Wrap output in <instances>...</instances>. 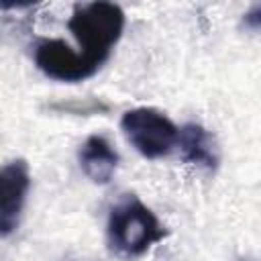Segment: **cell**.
<instances>
[{"label":"cell","instance_id":"1","mask_svg":"<svg viewBox=\"0 0 261 261\" xmlns=\"http://www.w3.org/2000/svg\"><path fill=\"white\" fill-rule=\"evenodd\" d=\"M106 237L114 253L133 259L163 241L165 228L151 208H147L137 196L126 194L110 208Z\"/></svg>","mask_w":261,"mask_h":261},{"label":"cell","instance_id":"2","mask_svg":"<svg viewBox=\"0 0 261 261\" xmlns=\"http://www.w3.org/2000/svg\"><path fill=\"white\" fill-rule=\"evenodd\" d=\"M67 29L80 43V55L100 69L124 31V12L114 2L77 4Z\"/></svg>","mask_w":261,"mask_h":261},{"label":"cell","instance_id":"9","mask_svg":"<svg viewBox=\"0 0 261 261\" xmlns=\"http://www.w3.org/2000/svg\"><path fill=\"white\" fill-rule=\"evenodd\" d=\"M259 14H261V6H259V4H255V6L245 14V22H247V24H251L253 29H257V27H259V22H261Z\"/></svg>","mask_w":261,"mask_h":261},{"label":"cell","instance_id":"8","mask_svg":"<svg viewBox=\"0 0 261 261\" xmlns=\"http://www.w3.org/2000/svg\"><path fill=\"white\" fill-rule=\"evenodd\" d=\"M51 108H55V110H65V112H73V114H102V112H108V104H104V102H100V100H92V98H86L84 102L71 100V102L51 104Z\"/></svg>","mask_w":261,"mask_h":261},{"label":"cell","instance_id":"3","mask_svg":"<svg viewBox=\"0 0 261 261\" xmlns=\"http://www.w3.org/2000/svg\"><path fill=\"white\" fill-rule=\"evenodd\" d=\"M126 141L147 159L167 155L177 143V126L157 108H130L120 118Z\"/></svg>","mask_w":261,"mask_h":261},{"label":"cell","instance_id":"7","mask_svg":"<svg viewBox=\"0 0 261 261\" xmlns=\"http://www.w3.org/2000/svg\"><path fill=\"white\" fill-rule=\"evenodd\" d=\"M184 161L206 167V169H216L220 163V149L216 143V137L204 128L198 122H188L181 128H177V143Z\"/></svg>","mask_w":261,"mask_h":261},{"label":"cell","instance_id":"6","mask_svg":"<svg viewBox=\"0 0 261 261\" xmlns=\"http://www.w3.org/2000/svg\"><path fill=\"white\" fill-rule=\"evenodd\" d=\"M77 161L88 179H92L98 186H104L112 179L120 157H118V151L112 147V143L106 137L90 135L84 141V145L80 147Z\"/></svg>","mask_w":261,"mask_h":261},{"label":"cell","instance_id":"5","mask_svg":"<svg viewBox=\"0 0 261 261\" xmlns=\"http://www.w3.org/2000/svg\"><path fill=\"white\" fill-rule=\"evenodd\" d=\"M29 188L31 171L24 159H12L0 165V239L16 230Z\"/></svg>","mask_w":261,"mask_h":261},{"label":"cell","instance_id":"4","mask_svg":"<svg viewBox=\"0 0 261 261\" xmlns=\"http://www.w3.org/2000/svg\"><path fill=\"white\" fill-rule=\"evenodd\" d=\"M35 63L47 77L67 84L82 82L98 71L61 39H41L35 45Z\"/></svg>","mask_w":261,"mask_h":261}]
</instances>
